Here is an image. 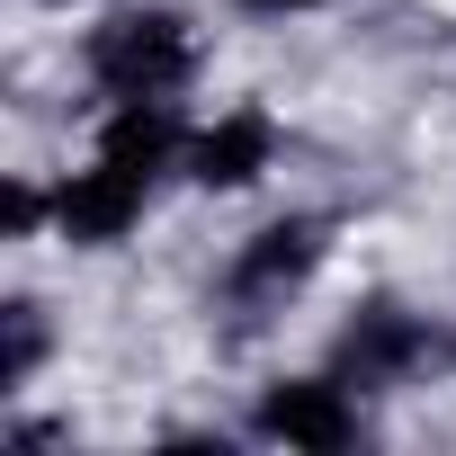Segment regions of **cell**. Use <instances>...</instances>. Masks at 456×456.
<instances>
[{"label": "cell", "mask_w": 456, "mask_h": 456, "mask_svg": "<svg viewBox=\"0 0 456 456\" xmlns=\"http://www.w3.org/2000/svg\"><path fill=\"white\" fill-rule=\"evenodd\" d=\"M99 152L152 179V170H161V161L179 152V117H170V99H117V117H108V134H99Z\"/></svg>", "instance_id": "obj_7"}, {"label": "cell", "mask_w": 456, "mask_h": 456, "mask_svg": "<svg viewBox=\"0 0 456 456\" xmlns=\"http://www.w3.org/2000/svg\"><path fill=\"white\" fill-rule=\"evenodd\" d=\"M90 72H99L108 99H170L197 72V37H188L179 10H117L90 37Z\"/></svg>", "instance_id": "obj_1"}, {"label": "cell", "mask_w": 456, "mask_h": 456, "mask_svg": "<svg viewBox=\"0 0 456 456\" xmlns=\"http://www.w3.org/2000/svg\"><path fill=\"white\" fill-rule=\"evenodd\" d=\"M260 438L331 456V447H349V438H358V403H349V385H340V376H287V385H269V394H260Z\"/></svg>", "instance_id": "obj_3"}, {"label": "cell", "mask_w": 456, "mask_h": 456, "mask_svg": "<svg viewBox=\"0 0 456 456\" xmlns=\"http://www.w3.org/2000/svg\"><path fill=\"white\" fill-rule=\"evenodd\" d=\"M242 10H269V19H287V10H314V0H242Z\"/></svg>", "instance_id": "obj_10"}, {"label": "cell", "mask_w": 456, "mask_h": 456, "mask_svg": "<svg viewBox=\"0 0 456 456\" xmlns=\"http://www.w3.org/2000/svg\"><path fill=\"white\" fill-rule=\"evenodd\" d=\"M37 215H45L37 188H10V197H0V224H10V233H37Z\"/></svg>", "instance_id": "obj_9"}, {"label": "cell", "mask_w": 456, "mask_h": 456, "mask_svg": "<svg viewBox=\"0 0 456 456\" xmlns=\"http://www.w3.org/2000/svg\"><path fill=\"white\" fill-rule=\"evenodd\" d=\"M429 358V331L403 305H358V322L340 331V376L349 385H403Z\"/></svg>", "instance_id": "obj_4"}, {"label": "cell", "mask_w": 456, "mask_h": 456, "mask_svg": "<svg viewBox=\"0 0 456 456\" xmlns=\"http://www.w3.org/2000/svg\"><path fill=\"white\" fill-rule=\"evenodd\" d=\"M0 322H10V349H0V385H28V376H37V358H45V314H37V305H10Z\"/></svg>", "instance_id": "obj_8"}, {"label": "cell", "mask_w": 456, "mask_h": 456, "mask_svg": "<svg viewBox=\"0 0 456 456\" xmlns=\"http://www.w3.org/2000/svg\"><path fill=\"white\" fill-rule=\"evenodd\" d=\"M314 260H322V224L314 215H287V224H269V233H251V251L233 260V296L242 305H278L287 287L314 278Z\"/></svg>", "instance_id": "obj_5"}, {"label": "cell", "mask_w": 456, "mask_h": 456, "mask_svg": "<svg viewBox=\"0 0 456 456\" xmlns=\"http://www.w3.org/2000/svg\"><path fill=\"white\" fill-rule=\"evenodd\" d=\"M143 170H126V161H90V170H72L63 188H54V233L63 242H81V251H108V242H126L134 233V215H143Z\"/></svg>", "instance_id": "obj_2"}, {"label": "cell", "mask_w": 456, "mask_h": 456, "mask_svg": "<svg viewBox=\"0 0 456 456\" xmlns=\"http://www.w3.org/2000/svg\"><path fill=\"white\" fill-rule=\"evenodd\" d=\"M269 152H278V126H269L260 108H233V117H215V126L188 143V179H197V188H251V179L269 170Z\"/></svg>", "instance_id": "obj_6"}]
</instances>
